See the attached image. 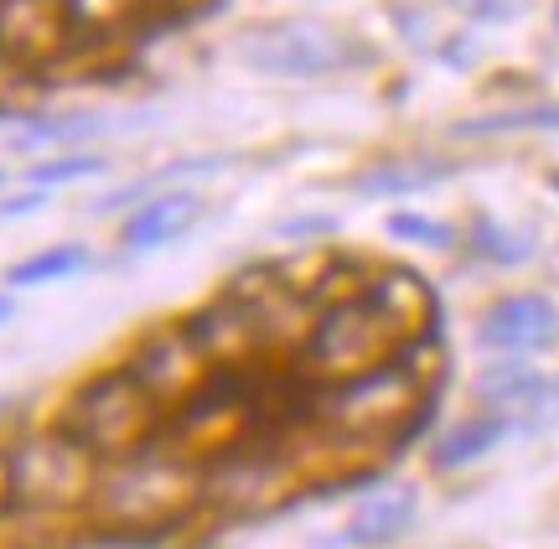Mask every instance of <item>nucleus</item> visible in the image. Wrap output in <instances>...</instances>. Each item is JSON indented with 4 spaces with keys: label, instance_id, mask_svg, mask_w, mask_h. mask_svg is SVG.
<instances>
[{
    "label": "nucleus",
    "instance_id": "nucleus-16",
    "mask_svg": "<svg viewBox=\"0 0 559 549\" xmlns=\"http://www.w3.org/2000/svg\"><path fill=\"white\" fill-rule=\"evenodd\" d=\"M99 130V120L94 115H41V120L21 124L16 130V151H58V145L79 141V135H94Z\"/></svg>",
    "mask_w": 559,
    "mask_h": 549
},
{
    "label": "nucleus",
    "instance_id": "nucleus-11",
    "mask_svg": "<svg viewBox=\"0 0 559 549\" xmlns=\"http://www.w3.org/2000/svg\"><path fill=\"white\" fill-rule=\"evenodd\" d=\"M202 192H192V187H171V192H156L151 203L140 207L135 218L124 224L120 244L130 249V254H151V249H166L177 244L181 234H192V224L202 218Z\"/></svg>",
    "mask_w": 559,
    "mask_h": 549
},
{
    "label": "nucleus",
    "instance_id": "nucleus-13",
    "mask_svg": "<svg viewBox=\"0 0 559 549\" xmlns=\"http://www.w3.org/2000/svg\"><path fill=\"white\" fill-rule=\"evenodd\" d=\"M456 162H430V156H389V162L368 166L358 177L362 198H400V192H425L430 182H445Z\"/></svg>",
    "mask_w": 559,
    "mask_h": 549
},
{
    "label": "nucleus",
    "instance_id": "nucleus-19",
    "mask_svg": "<svg viewBox=\"0 0 559 549\" xmlns=\"http://www.w3.org/2000/svg\"><path fill=\"white\" fill-rule=\"evenodd\" d=\"M472 249L487 254V260H498V265H523L534 254V234H519V228H502L492 218H481L477 234H472Z\"/></svg>",
    "mask_w": 559,
    "mask_h": 549
},
{
    "label": "nucleus",
    "instance_id": "nucleus-8",
    "mask_svg": "<svg viewBox=\"0 0 559 549\" xmlns=\"http://www.w3.org/2000/svg\"><path fill=\"white\" fill-rule=\"evenodd\" d=\"M73 37L68 0H0V52L11 62L58 58Z\"/></svg>",
    "mask_w": 559,
    "mask_h": 549
},
{
    "label": "nucleus",
    "instance_id": "nucleus-7",
    "mask_svg": "<svg viewBox=\"0 0 559 549\" xmlns=\"http://www.w3.org/2000/svg\"><path fill=\"white\" fill-rule=\"evenodd\" d=\"M130 368H135L140 384L151 389L166 409H181L202 384H207V379H213V373H218V368L207 363V353L192 343L187 326H181V332H160V337H151V343L130 358Z\"/></svg>",
    "mask_w": 559,
    "mask_h": 549
},
{
    "label": "nucleus",
    "instance_id": "nucleus-14",
    "mask_svg": "<svg viewBox=\"0 0 559 549\" xmlns=\"http://www.w3.org/2000/svg\"><path fill=\"white\" fill-rule=\"evenodd\" d=\"M508 435H513V426H508L502 415H492V409H481L472 420H461L456 430H445V441H436V467H445V472L472 467V462H481L492 446H502Z\"/></svg>",
    "mask_w": 559,
    "mask_h": 549
},
{
    "label": "nucleus",
    "instance_id": "nucleus-20",
    "mask_svg": "<svg viewBox=\"0 0 559 549\" xmlns=\"http://www.w3.org/2000/svg\"><path fill=\"white\" fill-rule=\"evenodd\" d=\"M498 130H559V104H539V109H519V115H492V120L456 124V135H498Z\"/></svg>",
    "mask_w": 559,
    "mask_h": 549
},
{
    "label": "nucleus",
    "instance_id": "nucleus-5",
    "mask_svg": "<svg viewBox=\"0 0 559 549\" xmlns=\"http://www.w3.org/2000/svg\"><path fill=\"white\" fill-rule=\"evenodd\" d=\"M239 58L270 79H326L358 58V47L321 21H275L239 37Z\"/></svg>",
    "mask_w": 559,
    "mask_h": 549
},
{
    "label": "nucleus",
    "instance_id": "nucleus-22",
    "mask_svg": "<svg viewBox=\"0 0 559 549\" xmlns=\"http://www.w3.org/2000/svg\"><path fill=\"white\" fill-rule=\"evenodd\" d=\"M52 192H26V198H0V224H11V218H26V213H37L47 207Z\"/></svg>",
    "mask_w": 559,
    "mask_h": 549
},
{
    "label": "nucleus",
    "instance_id": "nucleus-6",
    "mask_svg": "<svg viewBox=\"0 0 559 549\" xmlns=\"http://www.w3.org/2000/svg\"><path fill=\"white\" fill-rule=\"evenodd\" d=\"M425 394L404 373V363H389L358 384H342V394L326 405V415L353 435H409L425 420Z\"/></svg>",
    "mask_w": 559,
    "mask_h": 549
},
{
    "label": "nucleus",
    "instance_id": "nucleus-2",
    "mask_svg": "<svg viewBox=\"0 0 559 549\" xmlns=\"http://www.w3.org/2000/svg\"><path fill=\"white\" fill-rule=\"evenodd\" d=\"M160 415H166V405L140 384L135 368H115V373H104V379L73 394L62 430L94 456H120L124 462V456H140L151 446V435L160 430Z\"/></svg>",
    "mask_w": 559,
    "mask_h": 549
},
{
    "label": "nucleus",
    "instance_id": "nucleus-26",
    "mask_svg": "<svg viewBox=\"0 0 559 549\" xmlns=\"http://www.w3.org/2000/svg\"><path fill=\"white\" fill-rule=\"evenodd\" d=\"M0 187H5V171H0Z\"/></svg>",
    "mask_w": 559,
    "mask_h": 549
},
{
    "label": "nucleus",
    "instance_id": "nucleus-24",
    "mask_svg": "<svg viewBox=\"0 0 559 549\" xmlns=\"http://www.w3.org/2000/svg\"><path fill=\"white\" fill-rule=\"evenodd\" d=\"M0 503H11V498H5V456H0Z\"/></svg>",
    "mask_w": 559,
    "mask_h": 549
},
{
    "label": "nucleus",
    "instance_id": "nucleus-23",
    "mask_svg": "<svg viewBox=\"0 0 559 549\" xmlns=\"http://www.w3.org/2000/svg\"><path fill=\"white\" fill-rule=\"evenodd\" d=\"M11 317H16V306H11V296H0V326L11 322Z\"/></svg>",
    "mask_w": 559,
    "mask_h": 549
},
{
    "label": "nucleus",
    "instance_id": "nucleus-4",
    "mask_svg": "<svg viewBox=\"0 0 559 549\" xmlns=\"http://www.w3.org/2000/svg\"><path fill=\"white\" fill-rule=\"evenodd\" d=\"M94 488H99L94 451L79 446L68 430L26 435V441H16L5 451V498H11V509L62 513L88 503Z\"/></svg>",
    "mask_w": 559,
    "mask_h": 549
},
{
    "label": "nucleus",
    "instance_id": "nucleus-3",
    "mask_svg": "<svg viewBox=\"0 0 559 549\" xmlns=\"http://www.w3.org/2000/svg\"><path fill=\"white\" fill-rule=\"evenodd\" d=\"M198 492L202 482L187 456H145L140 451L104 477L88 503L99 513V524H115V529H166L198 503Z\"/></svg>",
    "mask_w": 559,
    "mask_h": 549
},
{
    "label": "nucleus",
    "instance_id": "nucleus-25",
    "mask_svg": "<svg viewBox=\"0 0 559 549\" xmlns=\"http://www.w3.org/2000/svg\"><path fill=\"white\" fill-rule=\"evenodd\" d=\"M555 37H559V0H555Z\"/></svg>",
    "mask_w": 559,
    "mask_h": 549
},
{
    "label": "nucleus",
    "instance_id": "nucleus-15",
    "mask_svg": "<svg viewBox=\"0 0 559 549\" xmlns=\"http://www.w3.org/2000/svg\"><path fill=\"white\" fill-rule=\"evenodd\" d=\"M88 265H94L88 244H52V249H41V254H26V260H16V265L5 270V285L26 290V285H47V281L83 275Z\"/></svg>",
    "mask_w": 559,
    "mask_h": 549
},
{
    "label": "nucleus",
    "instance_id": "nucleus-27",
    "mask_svg": "<svg viewBox=\"0 0 559 549\" xmlns=\"http://www.w3.org/2000/svg\"><path fill=\"white\" fill-rule=\"evenodd\" d=\"M555 187H559V171H555Z\"/></svg>",
    "mask_w": 559,
    "mask_h": 549
},
{
    "label": "nucleus",
    "instance_id": "nucleus-18",
    "mask_svg": "<svg viewBox=\"0 0 559 549\" xmlns=\"http://www.w3.org/2000/svg\"><path fill=\"white\" fill-rule=\"evenodd\" d=\"M145 0H68V21H73V37H99V32H115L130 16H140Z\"/></svg>",
    "mask_w": 559,
    "mask_h": 549
},
{
    "label": "nucleus",
    "instance_id": "nucleus-9",
    "mask_svg": "<svg viewBox=\"0 0 559 549\" xmlns=\"http://www.w3.org/2000/svg\"><path fill=\"white\" fill-rule=\"evenodd\" d=\"M481 399L513 430H544L559 420V379H539L519 363H502L481 379Z\"/></svg>",
    "mask_w": 559,
    "mask_h": 549
},
{
    "label": "nucleus",
    "instance_id": "nucleus-21",
    "mask_svg": "<svg viewBox=\"0 0 559 549\" xmlns=\"http://www.w3.org/2000/svg\"><path fill=\"white\" fill-rule=\"evenodd\" d=\"M389 234L394 239H409V244H425V249H451L456 244V234L436 218H419V213H394L389 218Z\"/></svg>",
    "mask_w": 559,
    "mask_h": 549
},
{
    "label": "nucleus",
    "instance_id": "nucleus-17",
    "mask_svg": "<svg viewBox=\"0 0 559 549\" xmlns=\"http://www.w3.org/2000/svg\"><path fill=\"white\" fill-rule=\"evenodd\" d=\"M104 156H88V151H62V156H47V162H32L26 166V182L37 187H47V192H52V187H62V182H83V177H99L104 171Z\"/></svg>",
    "mask_w": 559,
    "mask_h": 549
},
{
    "label": "nucleus",
    "instance_id": "nucleus-10",
    "mask_svg": "<svg viewBox=\"0 0 559 549\" xmlns=\"http://www.w3.org/2000/svg\"><path fill=\"white\" fill-rule=\"evenodd\" d=\"M481 347L492 353H534L559 337V311L544 296H502L487 317H481Z\"/></svg>",
    "mask_w": 559,
    "mask_h": 549
},
{
    "label": "nucleus",
    "instance_id": "nucleus-12",
    "mask_svg": "<svg viewBox=\"0 0 559 549\" xmlns=\"http://www.w3.org/2000/svg\"><path fill=\"white\" fill-rule=\"evenodd\" d=\"M415 509H419V492L415 488H404V482L379 488L373 498H362L358 513L347 518V539H353V545H362V549L394 545V539H404V534H409Z\"/></svg>",
    "mask_w": 559,
    "mask_h": 549
},
{
    "label": "nucleus",
    "instance_id": "nucleus-1",
    "mask_svg": "<svg viewBox=\"0 0 559 549\" xmlns=\"http://www.w3.org/2000/svg\"><path fill=\"white\" fill-rule=\"evenodd\" d=\"M430 317H436L430 285L409 270H389L311 326L300 347V368L321 384H358L368 373L400 363L404 347L430 332Z\"/></svg>",
    "mask_w": 559,
    "mask_h": 549
}]
</instances>
